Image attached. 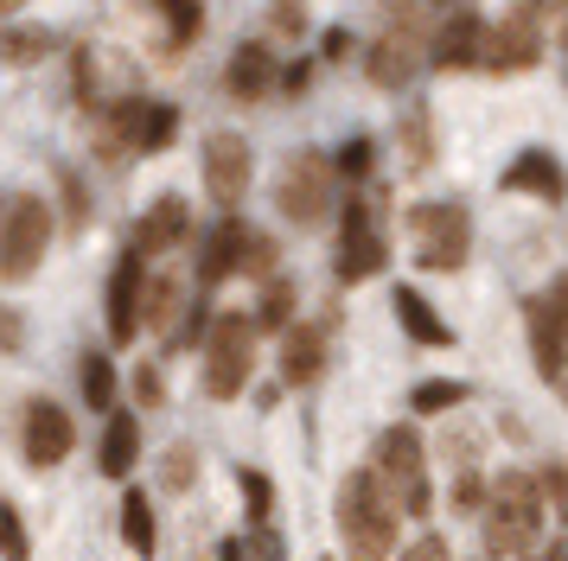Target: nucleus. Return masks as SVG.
<instances>
[{
	"label": "nucleus",
	"instance_id": "dca6fc26",
	"mask_svg": "<svg viewBox=\"0 0 568 561\" xmlns=\"http://www.w3.org/2000/svg\"><path fill=\"white\" fill-rule=\"evenodd\" d=\"M326 364H333V326L326 319H294L282 332V382L307 389V382L326 377Z\"/></svg>",
	"mask_w": 568,
	"mask_h": 561
},
{
	"label": "nucleus",
	"instance_id": "3c124183",
	"mask_svg": "<svg viewBox=\"0 0 568 561\" xmlns=\"http://www.w3.org/2000/svg\"><path fill=\"white\" fill-rule=\"evenodd\" d=\"M435 7H460V0H435Z\"/></svg>",
	"mask_w": 568,
	"mask_h": 561
},
{
	"label": "nucleus",
	"instance_id": "c756f323",
	"mask_svg": "<svg viewBox=\"0 0 568 561\" xmlns=\"http://www.w3.org/2000/svg\"><path fill=\"white\" fill-rule=\"evenodd\" d=\"M486 491H491V479L473 466V459H466L460 479L447 484V510H454V517H479V510H486Z\"/></svg>",
	"mask_w": 568,
	"mask_h": 561
},
{
	"label": "nucleus",
	"instance_id": "f8f14e48",
	"mask_svg": "<svg viewBox=\"0 0 568 561\" xmlns=\"http://www.w3.org/2000/svg\"><path fill=\"white\" fill-rule=\"evenodd\" d=\"M199 166H205V198L217 204V211H236V204L250 198L256 153H250V141H243V134H231V128L205 134V147H199Z\"/></svg>",
	"mask_w": 568,
	"mask_h": 561
},
{
	"label": "nucleus",
	"instance_id": "a19ab883",
	"mask_svg": "<svg viewBox=\"0 0 568 561\" xmlns=\"http://www.w3.org/2000/svg\"><path fill=\"white\" fill-rule=\"evenodd\" d=\"M134 396H141V408H160V402H166V382H160L154 364H141V370H134Z\"/></svg>",
	"mask_w": 568,
	"mask_h": 561
},
{
	"label": "nucleus",
	"instance_id": "f257e3e1",
	"mask_svg": "<svg viewBox=\"0 0 568 561\" xmlns=\"http://www.w3.org/2000/svg\"><path fill=\"white\" fill-rule=\"evenodd\" d=\"M333 523H338V542H345V561H389L396 536H403V510L384 491V479L371 466H358V472L338 479Z\"/></svg>",
	"mask_w": 568,
	"mask_h": 561
},
{
	"label": "nucleus",
	"instance_id": "c03bdc74",
	"mask_svg": "<svg viewBox=\"0 0 568 561\" xmlns=\"http://www.w3.org/2000/svg\"><path fill=\"white\" fill-rule=\"evenodd\" d=\"M326 58H352V32H326Z\"/></svg>",
	"mask_w": 568,
	"mask_h": 561
},
{
	"label": "nucleus",
	"instance_id": "0eeeda50",
	"mask_svg": "<svg viewBox=\"0 0 568 561\" xmlns=\"http://www.w3.org/2000/svg\"><path fill=\"white\" fill-rule=\"evenodd\" d=\"M428 45H435V32L415 7H389V26L364 45V76L377 90H409L415 71L428 64Z\"/></svg>",
	"mask_w": 568,
	"mask_h": 561
},
{
	"label": "nucleus",
	"instance_id": "bb28decb",
	"mask_svg": "<svg viewBox=\"0 0 568 561\" xmlns=\"http://www.w3.org/2000/svg\"><path fill=\"white\" fill-rule=\"evenodd\" d=\"M250 313H256L262 332H287V326H294V280H287V275H268Z\"/></svg>",
	"mask_w": 568,
	"mask_h": 561
},
{
	"label": "nucleus",
	"instance_id": "37998d69",
	"mask_svg": "<svg viewBox=\"0 0 568 561\" xmlns=\"http://www.w3.org/2000/svg\"><path fill=\"white\" fill-rule=\"evenodd\" d=\"M542 294H549V313H556V326L568 332V275H556L549 287H542Z\"/></svg>",
	"mask_w": 568,
	"mask_h": 561
},
{
	"label": "nucleus",
	"instance_id": "c85d7f7f",
	"mask_svg": "<svg viewBox=\"0 0 568 561\" xmlns=\"http://www.w3.org/2000/svg\"><path fill=\"white\" fill-rule=\"evenodd\" d=\"M466 396H473V389H466L460 377H440V382H415L409 408L422 415V421H428V415H447V408H466Z\"/></svg>",
	"mask_w": 568,
	"mask_h": 561
},
{
	"label": "nucleus",
	"instance_id": "8fccbe9b",
	"mask_svg": "<svg viewBox=\"0 0 568 561\" xmlns=\"http://www.w3.org/2000/svg\"><path fill=\"white\" fill-rule=\"evenodd\" d=\"M562 76H568V39H562Z\"/></svg>",
	"mask_w": 568,
	"mask_h": 561
},
{
	"label": "nucleus",
	"instance_id": "72a5a7b5",
	"mask_svg": "<svg viewBox=\"0 0 568 561\" xmlns=\"http://www.w3.org/2000/svg\"><path fill=\"white\" fill-rule=\"evenodd\" d=\"M236 484H243L250 523H268V510H275V484H268V472H262V466H243V472H236Z\"/></svg>",
	"mask_w": 568,
	"mask_h": 561
},
{
	"label": "nucleus",
	"instance_id": "79ce46f5",
	"mask_svg": "<svg viewBox=\"0 0 568 561\" xmlns=\"http://www.w3.org/2000/svg\"><path fill=\"white\" fill-rule=\"evenodd\" d=\"M403 561H454V555H447V542H440V536H415L409 549H403Z\"/></svg>",
	"mask_w": 568,
	"mask_h": 561
},
{
	"label": "nucleus",
	"instance_id": "4468645a",
	"mask_svg": "<svg viewBox=\"0 0 568 561\" xmlns=\"http://www.w3.org/2000/svg\"><path fill=\"white\" fill-rule=\"evenodd\" d=\"M71 447H78L71 415H64L52 396H32V402L20 408V453H27L32 466H64V459H71Z\"/></svg>",
	"mask_w": 568,
	"mask_h": 561
},
{
	"label": "nucleus",
	"instance_id": "20e7f679",
	"mask_svg": "<svg viewBox=\"0 0 568 561\" xmlns=\"http://www.w3.org/2000/svg\"><path fill=\"white\" fill-rule=\"evenodd\" d=\"M409 255L422 275H460L473 262V211L460 198H422L409 204Z\"/></svg>",
	"mask_w": 568,
	"mask_h": 561
},
{
	"label": "nucleus",
	"instance_id": "a211bd4d",
	"mask_svg": "<svg viewBox=\"0 0 568 561\" xmlns=\"http://www.w3.org/2000/svg\"><path fill=\"white\" fill-rule=\"evenodd\" d=\"M243 243H250V224L231 217V211L205 230V243H199V287H205V294L243 275Z\"/></svg>",
	"mask_w": 568,
	"mask_h": 561
},
{
	"label": "nucleus",
	"instance_id": "412c9836",
	"mask_svg": "<svg viewBox=\"0 0 568 561\" xmlns=\"http://www.w3.org/2000/svg\"><path fill=\"white\" fill-rule=\"evenodd\" d=\"M524 338H530V364H537V377L556 382V370L568 364V332L556 326L549 294H530V300H524Z\"/></svg>",
	"mask_w": 568,
	"mask_h": 561
},
{
	"label": "nucleus",
	"instance_id": "39448f33",
	"mask_svg": "<svg viewBox=\"0 0 568 561\" xmlns=\"http://www.w3.org/2000/svg\"><path fill=\"white\" fill-rule=\"evenodd\" d=\"M371 472L384 479V491L396 498V510H403L409 523H428L435 484H428V447H422V434L415 428H384L377 447H371Z\"/></svg>",
	"mask_w": 568,
	"mask_h": 561
},
{
	"label": "nucleus",
	"instance_id": "f3484780",
	"mask_svg": "<svg viewBox=\"0 0 568 561\" xmlns=\"http://www.w3.org/2000/svg\"><path fill=\"white\" fill-rule=\"evenodd\" d=\"M498 185H505L511 198L562 204V198H568V166H562L549 147H524V153H511V166L498 173Z\"/></svg>",
	"mask_w": 568,
	"mask_h": 561
},
{
	"label": "nucleus",
	"instance_id": "aec40b11",
	"mask_svg": "<svg viewBox=\"0 0 568 561\" xmlns=\"http://www.w3.org/2000/svg\"><path fill=\"white\" fill-rule=\"evenodd\" d=\"M185 236H192V204H185L180 192H166V198H154L148 211H141V224H134V249L141 255H166V249H180Z\"/></svg>",
	"mask_w": 568,
	"mask_h": 561
},
{
	"label": "nucleus",
	"instance_id": "b1692460",
	"mask_svg": "<svg viewBox=\"0 0 568 561\" xmlns=\"http://www.w3.org/2000/svg\"><path fill=\"white\" fill-rule=\"evenodd\" d=\"M141 7L154 13L166 51H185V45L205 39V0H141Z\"/></svg>",
	"mask_w": 568,
	"mask_h": 561
},
{
	"label": "nucleus",
	"instance_id": "a18cd8bd",
	"mask_svg": "<svg viewBox=\"0 0 568 561\" xmlns=\"http://www.w3.org/2000/svg\"><path fill=\"white\" fill-rule=\"evenodd\" d=\"M217 561H250V542H243V536H231V542L217 549Z\"/></svg>",
	"mask_w": 568,
	"mask_h": 561
},
{
	"label": "nucleus",
	"instance_id": "e433bc0d",
	"mask_svg": "<svg viewBox=\"0 0 568 561\" xmlns=\"http://www.w3.org/2000/svg\"><path fill=\"white\" fill-rule=\"evenodd\" d=\"M45 51H52L45 32H0V58L7 64H27V58H45Z\"/></svg>",
	"mask_w": 568,
	"mask_h": 561
},
{
	"label": "nucleus",
	"instance_id": "603ef678",
	"mask_svg": "<svg viewBox=\"0 0 568 561\" xmlns=\"http://www.w3.org/2000/svg\"><path fill=\"white\" fill-rule=\"evenodd\" d=\"M0 217H7V198H0Z\"/></svg>",
	"mask_w": 568,
	"mask_h": 561
},
{
	"label": "nucleus",
	"instance_id": "864d4df0",
	"mask_svg": "<svg viewBox=\"0 0 568 561\" xmlns=\"http://www.w3.org/2000/svg\"><path fill=\"white\" fill-rule=\"evenodd\" d=\"M562 561H568V549H562Z\"/></svg>",
	"mask_w": 568,
	"mask_h": 561
},
{
	"label": "nucleus",
	"instance_id": "4be33fe9",
	"mask_svg": "<svg viewBox=\"0 0 568 561\" xmlns=\"http://www.w3.org/2000/svg\"><path fill=\"white\" fill-rule=\"evenodd\" d=\"M389 306H396V319H403V332H409L415 345H428V351H447V345H454V326H447L435 306H428V294H422V287H409V280H403V287L389 294Z\"/></svg>",
	"mask_w": 568,
	"mask_h": 561
},
{
	"label": "nucleus",
	"instance_id": "ddd939ff",
	"mask_svg": "<svg viewBox=\"0 0 568 561\" xmlns=\"http://www.w3.org/2000/svg\"><path fill=\"white\" fill-rule=\"evenodd\" d=\"M486 32H491L486 13H473V7H454V13H447V20L435 26V45H428V71H447V76L479 71V64H486Z\"/></svg>",
	"mask_w": 568,
	"mask_h": 561
},
{
	"label": "nucleus",
	"instance_id": "5fc2aeb1",
	"mask_svg": "<svg viewBox=\"0 0 568 561\" xmlns=\"http://www.w3.org/2000/svg\"><path fill=\"white\" fill-rule=\"evenodd\" d=\"M562 523H568V517H562Z\"/></svg>",
	"mask_w": 568,
	"mask_h": 561
},
{
	"label": "nucleus",
	"instance_id": "ea45409f",
	"mask_svg": "<svg viewBox=\"0 0 568 561\" xmlns=\"http://www.w3.org/2000/svg\"><path fill=\"white\" fill-rule=\"evenodd\" d=\"M275 32L301 39V32H307V0H275Z\"/></svg>",
	"mask_w": 568,
	"mask_h": 561
},
{
	"label": "nucleus",
	"instance_id": "473e14b6",
	"mask_svg": "<svg viewBox=\"0 0 568 561\" xmlns=\"http://www.w3.org/2000/svg\"><path fill=\"white\" fill-rule=\"evenodd\" d=\"M333 166H338V178L364 185V178H371V166H377V141H371V134H352V141L333 153Z\"/></svg>",
	"mask_w": 568,
	"mask_h": 561
},
{
	"label": "nucleus",
	"instance_id": "f704fd0d",
	"mask_svg": "<svg viewBox=\"0 0 568 561\" xmlns=\"http://www.w3.org/2000/svg\"><path fill=\"white\" fill-rule=\"evenodd\" d=\"M0 561H32V542H27V523L20 510L0 498Z\"/></svg>",
	"mask_w": 568,
	"mask_h": 561
},
{
	"label": "nucleus",
	"instance_id": "6e6d98bb",
	"mask_svg": "<svg viewBox=\"0 0 568 561\" xmlns=\"http://www.w3.org/2000/svg\"><path fill=\"white\" fill-rule=\"evenodd\" d=\"M486 561H491V555H486Z\"/></svg>",
	"mask_w": 568,
	"mask_h": 561
},
{
	"label": "nucleus",
	"instance_id": "a878e982",
	"mask_svg": "<svg viewBox=\"0 0 568 561\" xmlns=\"http://www.w3.org/2000/svg\"><path fill=\"white\" fill-rule=\"evenodd\" d=\"M180 300H185L180 275H148V294H141V332H166L173 319H180Z\"/></svg>",
	"mask_w": 568,
	"mask_h": 561
},
{
	"label": "nucleus",
	"instance_id": "5701e85b",
	"mask_svg": "<svg viewBox=\"0 0 568 561\" xmlns=\"http://www.w3.org/2000/svg\"><path fill=\"white\" fill-rule=\"evenodd\" d=\"M134 459H141V415H122V408H109L103 447H97V466H103V479H129Z\"/></svg>",
	"mask_w": 568,
	"mask_h": 561
},
{
	"label": "nucleus",
	"instance_id": "f03ea898",
	"mask_svg": "<svg viewBox=\"0 0 568 561\" xmlns=\"http://www.w3.org/2000/svg\"><path fill=\"white\" fill-rule=\"evenodd\" d=\"M542 479L537 472H498L486 491V510H479V536H486L491 561H524L542 542Z\"/></svg>",
	"mask_w": 568,
	"mask_h": 561
},
{
	"label": "nucleus",
	"instance_id": "c9c22d12",
	"mask_svg": "<svg viewBox=\"0 0 568 561\" xmlns=\"http://www.w3.org/2000/svg\"><path fill=\"white\" fill-rule=\"evenodd\" d=\"M268 275H275V236L250 230V243H243V280H268Z\"/></svg>",
	"mask_w": 568,
	"mask_h": 561
},
{
	"label": "nucleus",
	"instance_id": "423d86ee",
	"mask_svg": "<svg viewBox=\"0 0 568 561\" xmlns=\"http://www.w3.org/2000/svg\"><path fill=\"white\" fill-rule=\"evenodd\" d=\"M256 313H211L205 332V396L211 402H236L250 377H256Z\"/></svg>",
	"mask_w": 568,
	"mask_h": 561
},
{
	"label": "nucleus",
	"instance_id": "6e6552de",
	"mask_svg": "<svg viewBox=\"0 0 568 561\" xmlns=\"http://www.w3.org/2000/svg\"><path fill=\"white\" fill-rule=\"evenodd\" d=\"M333 204H338V166H333V153H320V147H301V153H287V166L282 178H275V211H282L287 224H326L333 217Z\"/></svg>",
	"mask_w": 568,
	"mask_h": 561
},
{
	"label": "nucleus",
	"instance_id": "1a4fd4ad",
	"mask_svg": "<svg viewBox=\"0 0 568 561\" xmlns=\"http://www.w3.org/2000/svg\"><path fill=\"white\" fill-rule=\"evenodd\" d=\"M52 204L39 192H13L7 198V217H0V280H32L39 262L52 249Z\"/></svg>",
	"mask_w": 568,
	"mask_h": 561
},
{
	"label": "nucleus",
	"instance_id": "2eb2a0df",
	"mask_svg": "<svg viewBox=\"0 0 568 561\" xmlns=\"http://www.w3.org/2000/svg\"><path fill=\"white\" fill-rule=\"evenodd\" d=\"M141 294H148V255L122 249L115 255V268H109V345H134V332H141Z\"/></svg>",
	"mask_w": 568,
	"mask_h": 561
},
{
	"label": "nucleus",
	"instance_id": "4c0bfd02",
	"mask_svg": "<svg viewBox=\"0 0 568 561\" xmlns=\"http://www.w3.org/2000/svg\"><path fill=\"white\" fill-rule=\"evenodd\" d=\"M537 479H542V498H549V504H556V510L568 517V459H549Z\"/></svg>",
	"mask_w": 568,
	"mask_h": 561
},
{
	"label": "nucleus",
	"instance_id": "58836bf2",
	"mask_svg": "<svg viewBox=\"0 0 568 561\" xmlns=\"http://www.w3.org/2000/svg\"><path fill=\"white\" fill-rule=\"evenodd\" d=\"M313 71H320L313 58H294V64H282V96H307V90H313Z\"/></svg>",
	"mask_w": 568,
	"mask_h": 561
},
{
	"label": "nucleus",
	"instance_id": "cd10ccee",
	"mask_svg": "<svg viewBox=\"0 0 568 561\" xmlns=\"http://www.w3.org/2000/svg\"><path fill=\"white\" fill-rule=\"evenodd\" d=\"M78 382H83V402L97 408V415H109V402H115V364H109L103 351H83Z\"/></svg>",
	"mask_w": 568,
	"mask_h": 561
},
{
	"label": "nucleus",
	"instance_id": "7ed1b4c3",
	"mask_svg": "<svg viewBox=\"0 0 568 561\" xmlns=\"http://www.w3.org/2000/svg\"><path fill=\"white\" fill-rule=\"evenodd\" d=\"M180 109L160 96H115L97 109V153L103 160H141V153L173 147Z\"/></svg>",
	"mask_w": 568,
	"mask_h": 561
},
{
	"label": "nucleus",
	"instance_id": "49530a36",
	"mask_svg": "<svg viewBox=\"0 0 568 561\" xmlns=\"http://www.w3.org/2000/svg\"><path fill=\"white\" fill-rule=\"evenodd\" d=\"M530 7H537L542 20H549V13H568V0H530Z\"/></svg>",
	"mask_w": 568,
	"mask_h": 561
},
{
	"label": "nucleus",
	"instance_id": "9d476101",
	"mask_svg": "<svg viewBox=\"0 0 568 561\" xmlns=\"http://www.w3.org/2000/svg\"><path fill=\"white\" fill-rule=\"evenodd\" d=\"M389 268V236L377 224V204L371 198H352L345 204V224H338V249H333V275L345 287L358 280H377Z\"/></svg>",
	"mask_w": 568,
	"mask_h": 561
},
{
	"label": "nucleus",
	"instance_id": "2f4dec72",
	"mask_svg": "<svg viewBox=\"0 0 568 561\" xmlns=\"http://www.w3.org/2000/svg\"><path fill=\"white\" fill-rule=\"evenodd\" d=\"M192 479H199V447H192V440L166 447V453H160V484H166V491H192Z\"/></svg>",
	"mask_w": 568,
	"mask_h": 561
},
{
	"label": "nucleus",
	"instance_id": "9b49d317",
	"mask_svg": "<svg viewBox=\"0 0 568 561\" xmlns=\"http://www.w3.org/2000/svg\"><path fill=\"white\" fill-rule=\"evenodd\" d=\"M542 13L530 7V0H517L505 20H491L486 32V64H479V76H524L542 64Z\"/></svg>",
	"mask_w": 568,
	"mask_h": 561
},
{
	"label": "nucleus",
	"instance_id": "7c9ffc66",
	"mask_svg": "<svg viewBox=\"0 0 568 561\" xmlns=\"http://www.w3.org/2000/svg\"><path fill=\"white\" fill-rule=\"evenodd\" d=\"M403 160H409V173H422L435 160V115L428 109H415L409 122H403Z\"/></svg>",
	"mask_w": 568,
	"mask_h": 561
},
{
	"label": "nucleus",
	"instance_id": "393cba45",
	"mask_svg": "<svg viewBox=\"0 0 568 561\" xmlns=\"http://www.w3.org/2000/svg\"><path fill=\"white\" fill-rule=\"evenodd\" d=\"M122 542H129L134 555L148 561L160 549V523H154V498H148V491H122Z\"/></svg>",
	"mask_w": 568,
	"mask_h": 561
},
{
	"label": "nucleus",
	"instance_id": "6ab92c4d",
	"mask_svg": "<svg viewBox=\"0 0 568 561\" xmlns=\"http://www.w3.org/2000/svg\"><path fill=\"white\" fill-rule=\"evenodd\" d=\"M224 90L236 102H262L268 90H282V64H275V51L262 45V39H243L231 51V64H224Z\"/></svg>",
	"mask_w": 568,
	"mask_h": 561
},
{
	"label": "nucleus",
	"instance_id": "de8ad7c7",
	"mask_svg": "<svg viewBox=\"0 0 568 561\" xmlns=\"http://www.w3.org/2000/svg\"><path fill=\"white\" fill-rule=\"evenodd\" d=\"M549 389H556V396H562V408H568V364L556 370V382H549Z\"/></svg>",
	"mask_w": 568,
	"mask_h": 561
},
{
	"label": "nucleus",
	"instance_id": "09e8293b",
	"mask_svg": "<svg viewBox=\"0 0 568 561\" xmlns=\"http://www.w3.org/2000/svg\"><path fill=\"white\" fill-rule=\"evenodd\" d=\"M20 7H27V0H0V13H20Z\"/></svg>",
	"mask_w": 568,
	"mask_h": 561
}]
</instances>
